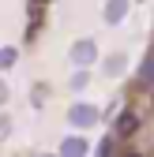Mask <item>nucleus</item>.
<instances>
[{"instance_id":"nucleus-1","label":"nucleus","mask_w":154,"mask_h":157,"mask_svg":"<svg viewBox=\"0 0 154 157\" xmlns=\"http://www.w3.org/2000/svg\"><path fill=\"white\" fill-rule=\"evenodd\" d=\"M68 120H71V127H94L98 124V109L94 105H71Z\"/></svg>"},{"instance_id":"nucleus-2","label":"nucleus","mask_w":154,"mask_h":157,"mask_svg":"<svg viewBox=\"0 0 154 157\" xmlns=\"http://www.w3.org/2000/svg\"><path fill=\"white\" fill-rule=\"evenodd\" d=\"M71 60L79 64V67L94 64V60H98V45H94L90 37H87V41H75V45H71Z\"/></svg>"},{"instance_id":"nucleus-3","label":"nucleus","mask_w":154,"mask_h":157,"mask_svg":"<svg viewBox=\"0 0 154 157\" xmlns=\"http://www.w3.org/2000/svg\"><path fill=\"white\" fill-rule=\"evenodd\" d=\"M124 15H128V0H109V4H105V23L109 26L124 23Z\"/></svg>"},{"instance_id":"nucleus-4","label":"nucleus","mask_w":154,"mask_h":157,"mask_svg":"<svg viewBox=\"0 0 154 157\" xmlns=\"http://www.w3.org/2000/svg\"><path fill=\"white\" fill-rule=\"evenodd\" d=\"M60 157H87V139H64Z\"/></svg>"},{"instance_id":"nucleus-5","label":"nucleus","mask_w":154,"mask_h":157,"mask_svg":"<svg viewBox=\"0 0 154 157\" xmlns=\"http://www.w3.org/2000/svg\"><path fill=\"white\" fill-rule=\"evenodd\" d=\"M15 60H19V52H15L11 45H8V49H0V67H11Z\"/></svg>"},{"instance_id":"nucleus-6","label":"nucleus","mask_w":154,"mask_h":157,"mask_svg":"<svg viewBox=\"0 0 154 157\" xmlns=\"http://www.w3.org/2000/svg\"><path fill=\"white\" fill-rule=\"evenodd\" d=\"M87 82H90V75H87V71H75V75H71V86H75V90H83Z\"/></svg>"},{"instance_id":"nucleus-7","label":"nucleus","mask_w":154,"mask_h":157,"mask_svg":"<svg viewBox=\"0 0 154 157\" xmlns=\"http://www.w3.org/2000/svg\"><path fill=\"white\" fill-rule=\"evenodd\" d=\"M143 82H154V56L143 64Z\"/></svg>"},{"instance_id":"nucleus-8","label":"nucleus","mask_w":154,"mask_h":157,"mask_svg":"<svg viewBox=\"0 0 154 157\" xmlns=\"http://www.w3.org/2000/svg\"><path fill=\"white\" fill-rule=\"evenodd\" d=\"M120 131H136V116H120Z\"/></svg>"},{"instance_id":"nucleus-9","label":"nucleus","mask_w":154,"mask_h":157,"mask_svg":"<svg viewBox=\"0 0 154 157\" xmlns=\"http://www.w3.org/2000/svg\"><path fill=\"white\" fill-rule=\"evenodd\" d=\"M4 101H8V86L0 82V105H4Z\"/></svg>"},{"instance_id":"nucleus-10","label":"nucleus","mask_w":154,"mask_h":157,"mask_svg":"<svg viewBox=\"0 0 154 157\" xmlns=\"http://www.w3.org/2000/svg\"><path fill=\"white\" fill-rule=\"evenodd\" d=\"M4 131H8V120H4V116H0V135H4Z\"/></svg>"},{"instance_id":"nucleus-11","label":"nucleus","mask_w":154,"mask_h":157,"mask_svg":"<svg viewBox=\"0 0 154 157\" xmlns=\"http://www.w3.org/2000/svg\"><path fill=\"white\" fill-rule=\"evenodd\" d=\"M128 157H136V153H128Z\"/></svg>"}]
</instances>
